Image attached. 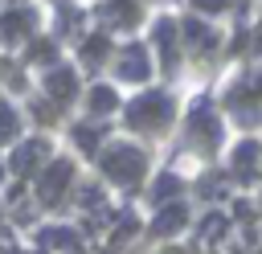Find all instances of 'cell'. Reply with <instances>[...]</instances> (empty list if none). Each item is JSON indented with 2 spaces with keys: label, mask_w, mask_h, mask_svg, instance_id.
Segmentation results:
<instances>
[{
  "label": "cell",
  "mask_w": 262,
  "mask_h": 254,
  "mask_svg": "<svg viewBox=\"0 0 262 254\" xmlns=\"http://www.w3.org/2000/svg\"><path fill=\"white\" fill-rule=\"evenodd\" d=\"M106 168H111L115 180H135V176H139V156H135L131 147H119V152L106 156Z\"/></svg>",
  "instance_id": "1"
},
{
  "label": "cell",
  "mask_w": 262,
  "mask_h": 254,
  "mask_svg": "<svg viewBox=\"0 0 262 254\" xmlns=\"http://www.w3.org/2000/svg\"><path fill=\"white\" fill-rule=\"evenodd\" d=\"M12 131H16V119H12V111H4V107H0V139H8Z\"/></svg>",
  "instance_id": "4"
},
{
  "label": "cell",
  "mask_w": 262,
  "mask_h": 254,
  "mask_svg": "<svg viewBox=\"0 0 262 254\" xmlns=\"http://www.w3.org/2000/svg\"><path fill=\"white\" fill-rule=\"evenodd\" d=\"M90 102H94V111H111L115 94H111V90H94V94H90Z\"/></svg>",
  "instance_id": "3"
},
{
  "label": "cell",
  "mask_w": 262,
  "mask_h": 254,
  "mask_svg": "<svg viewBox=\"0 0 262 254\" xmlns=\"http://www.w3.org/2000/svg\"><path fill=\"white\" fill-rule=\"evenodd\" d=\"M156 119H168V102H164V98H143V102H135V111H131V123H135V127L156 123Z\"/></svg>",
  "instance_id": "2"
}]
</instances>
